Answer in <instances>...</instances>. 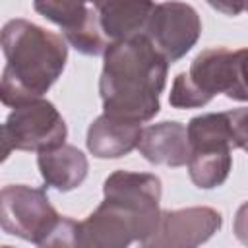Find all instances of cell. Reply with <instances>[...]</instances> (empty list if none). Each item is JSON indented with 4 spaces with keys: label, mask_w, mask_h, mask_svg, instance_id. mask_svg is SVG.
I'll return each mask as SVG.
<instances>
[{
    "label": "cell",
    "mask_w": 248,
    "mask_h": 248,
    "mask_svg": "<svg viewBox=\"0 0 248 248\" xmlns=\"http://www.w3.org/2000/svg\"><path fill=\"white\" fill-rule=\"evenodd\" d=\"M190 151H232L234 138L227 112H207L194 116L188 126Z\"/></svg>",
    "instance_id": "cell-13"
},
{
    "label": "cell",
    "mask_w": 248,
    "mask_h": 248,
    "mask_svg": "<svg viewBox=\"0 0 248 248\" xmlns=\"http://www.w3.org/2000/svg\"><path fill=\"white\" fill-rule=\"evenodd\" d=\"M64 39L81 54L85 56H99V54H105L107 46L110 45L108 39L105 37L101 25H99V17H97V12L95 8L89 10L87 17L83 19V23H79L76 29L72 31H66L64 33Z\"/></svg>",
    "instance_id": "cell-16"
},
{
    "label": "cell",
    "mask_w": 248,
    "mask_h": 248,
    "mask_svg": "<svg viewBox=\"0 0 248 248\" xmlns=\"http://www.w3.org/2000/svg\"><path fill=\"white\" fill-rule=\"evenodd\" d=\"M140 153L151 165L182 167L190 157V141L186 126L176 120H165L143 128L138 143Z\"/></svg>",
    "instance_id": "cell-10"
},
{
    "label": "cell",
    "mask_w": 248,
    "mask_h": 248,
    "mask_svg": "<svg viewBox=\"0 0 248 248\" xmlns=\"http://www.w3.org/2000/svg\"><path fill=\"white\" fill-rule=\"evenodd\" d=\"M190 180L202 190L221 186L232 169V151H190L188 157Z\"/></svg>",
    "instance_id": "cell-14"
},
{
    "label": "cell",
    "mask_w": 248,
    "mask_h": 248,
    "mask_svg": "<svg viewBox=\"0 0 248 248\" xmlns=\"http://www.w3.org/2000/svg\"><path fill=\"white\" fill-rule=\"evenodd\" d=\"M99 25L108 43L145 33L147 21L155 10L153 0H95Z\"/></svg>",
    "instance_id": "cell-9"
},
{
    "label": "cell",
    "mask_w": 248,
    "mask_h": 248,
    "mask_svg": "<svg viewBox=\"0 0 248 248\" xmlns=\"http://www.w3.org/2000/svg\"><path fill=\"white\" fill-rule=\"evenodd\" d=\"M87 2H91V4H95V0H87Z\"/></svg>",
    "instance_id": "cell-22"
},
{
    "label": "cell",
    "mask_w": 248,
    "mask_h": 248,
    "mask_svg": "<svg viewBox=\"0 0 248 248\" xmlns=\"http://www.w3.org/2000/svg\"><path fill=\"white\" fill-rule=\"evenodd\" d=\"M68 41L27 19H10L2 27L6 66L0 79V99L6 107L43 97L62 76L68 60Z\"/></svg>",
    "instance_id": "cell-3"
},
{
    "label": "cell",
    "mask_w": 248,
    "mask_h": 248,
    "mask_svg": "<svg viewBox=\"0 0 248 248\" xmlns=\"http://www.w3.org/2000/svg\"><path fill=\"white\" fill-rule=\"evenodd\" d=\"M68 128L58 108L39 97L16 107L2 126L4 159L12 151H43L66 141Z\"/></svg>",
    "instance_id": "cell-5"
},
{
    "label": "cell",
    "mask_w": 248,
    "mask_h": 248,
    "mask_svg": "<svg viewBox=\"0 0 248 248\" xmlns=\"http://www.w3.org/2000/svg\"><path fill=\"white\" fill-rule=\"evenodd\" d=\"M141 124L114 118L108 114L97 116L87 130V149L97 159H118L134 151L141 140Z\"/></svg>",
    "instance_id": "cell-11"
},
{
    "label": "cell",
    "mask_w": 248,
    "mask_h": 248,
    "mask_svg": "<svg viewBox=\"0 0 248 248\" xmlns=\"http://www.w3.org/2000/svg\"><path fill=\"white\" fill-rule=\"evenodd\" d=\"M37 167L46 188L58 192H70L83 184L89 170V161L74 145L62 143L50 149H43L37 155Z\"/></svg>",
    "instance_id": "cell-12"
},
{
    "label": "cell",
    "mask_w": 248,
    "mask_h": 248,
    "mask_svg": "<svg viewBox=\"0 0 248 248\" xmlns=\"http://www.w3.org/2000/svg\"><path fill=\"white\" fill-rule=\"evenodd\" d=\"M229 122L232 128V138H234V147H240L248 153V107L227 110Z\"/></svg>",
    "instance_id": "cell-18"
},
{
    "label": "cell",
    "mask_w": 248,
    "mask_h": 248,
    "mask_svg": "<svg viewBox=\"0 0 248 248\" xmlns=\"http://www.w3.org/2000/svg\"><path fill=\"white\" fill-rule=\"evenodd\" d=\"M234 50L213 46L202 50L190 64L188 72H180L170 87L169 103L174 108H198L207 105L215 95H229L234 83Z\"/></svg>",
    "instance_id": "cell-4"
},
{
    "label": "cell",
    "mask_w": 248,
    "mask_h": 248,
    "mask_svg": "<svg viewBox=\"0 0 248 248\" xmlns=\"http://www.w3.org/2000/svg\"><path fill=\"white\" fill-rule=\"evenodd\" d=\"M87 0H33V8L45 19L52 21L62 29V33L76 29L87 17Z\"/></svg>",
    "instance_id": "cell-15"
},
{
    "label": "cell",
    "mask_w": 248,
    "mask_h": 248,
    "mask_svg": "<svg viewBox=\"0 0 248 248\" xmlns=\"http://www.w3.org/2000/svg\"><path fill=\"white\" fill-rule=\"evenodd\" d=\"M223 225V217L213 207H186L161 211L155 234L145 242L153 248H188L207 242Z\"/></svg>",
    "instance_id": "cell-8"
},
{
    "label": "cell",
    "mask_w": 248,
    "mask_h": 248,
    "mask_svg": "<svg viewBox=\"0 0 248 248\" xmlns=\"http://www.w3.org/2000/svg\"><path fill=\"white\" fill-rule=\"evenodd\" d=\"M58 219L60 215L45 190L25 184H10L2 188L0 225L6 234L45 246Z\"/></svg>",
    "instance_id": "cell-6"
},
{
    "label": "cell",
    "mask_w": 248,
    "mask_h": 248,
    "mask_svg": "<svg viewBox=\"0 0 248 248\" xmlns=\"http://www.w3.org/2000/svg\"><path fill=\"white\" fill-rule=\"evenodd\" d=\"M105 200L79 221L78 246L126 248L145 242L155 234L161 219V178L151 172L114 170L103 184Z\"/></svg>",
    "instance_id": "cell-1"
},
{
    "label": "cell",
    "mask_w": 248,
    "mask_h": 248,
    "mask_svg": "<svg viewBox=\"0 0 248 248\" xmlns=\"http://www.w3.org/2000/svg\"><path fill=\"white\" fill-rule=\"evenodd\" d=\"M234 58V83L227 95L232 101L248 103V46L232 52Z\"/></svg>",
    "instance_id": "cell-17"
},
{
    "label": "cell",
    "mask_w": 248,
    "mask_h": 248,
    "mask_svg": "<svg viewBox=\"0 0 248 248\" xmlns=\"http://www.w3.org/2000/svg\"><path fill=\"white\" fill-rule=\"evenodd\" d=\"M211 8H215L217 12L225 14V16H238L244 12L246 0H205Z\"/></svg>",
    "instance_id": "cell-20"
},
{
    "label": "cell",
    "mask_w": 248,
    "mask_h": 248,
    "mask_svg": "<svg viewBox=\"0 0 248 248\" xmlns=\"http://www.w3.org/2000/svg\"><path fill=\"white\" fill-rule=\"evenodd\" d=\"M244 12H248V0H246V6H244Z\"/></svg>",
    "instance_id": "cell-21"
},
{
    "label": "cell",
    "mask_w": 248,
    "mask_h": 248,
    "mask_svg": "<svg viewBox=\"0 0 248 248\" xmlns=\"http://www.w3.org/2000/svg\"><path fill=\"white\" fill-rule=\"evenodd\" d=\"M232 231H234V236H236L244 246H248V202H244V203L236 209L234 223H232Z\"/></svg>",
    "instance_id": "cell-19"
},
{
    "label": "cell",
    "mask_w": 248,
    "mask_h": 248,
    "mask_svg": "<svg viewBox=\"0 0 248 248\" xmlns=\"http://www.w3.org/2000/svg\"><path fill=\"white\" fill-rule=\"evenodd\" d=\"M145 35L169 64L186 56L202 35V19L198 12L178 0H167L155 6Z\"/></svg>",
    "instance_id": "cell-7"
},
{
    "label": "cell",
    "mask_w": 248,
    "mask_h": 248,
    "mask_svg": "<svg viewBox=\"0 0 248 248\" xmlns=\"http://www.w3.org/2000/svg\"><path fill=\"white\" fill-rule=\"evenodd\" d=\"M169 62L145 33L114 41L103 54L99 93L108 116L147 122L159 114Z\"/></svg>",
    "instance_id": "cell-2"
}]
</instances>
